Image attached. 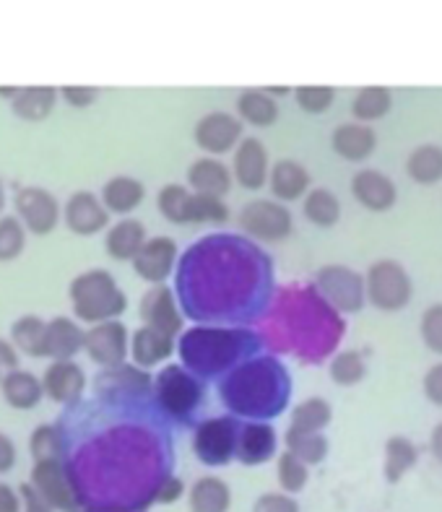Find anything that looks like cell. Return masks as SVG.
Masks as SVG:
<instances>
[{"label":"cell","instance_id":"obj_13","mask_svg":"<svg viewBox=\"0 0 442 512\" xmlns=\"http://www.w3.org/2000/svg\"><path fill=\"white\" fill-rule=\"evenodd\" d=\"M94 388L104 398H143L154 393V377L138 364H117L94 377Z\"/></svg>","mask_w":442,"mask_h":512},{"label":"cell","instance_id":"obj_6","mask_svg":"<svg viewBox=\"0 0 442 512\" xmlns=\"http://www.w3.org/2000/svg\"><path fill=\"white\" fill-rule=\"evenodd\" d=\"M240 427L237 416H214L195 427L193 432V453L203 466L219 468L227 466L232 458H237V440H240Z\"/></svg>","mask_w":442,"mask_h":512},{"label":"cell","instance_id":"obj_31","mask_svg":"<svg viewBox=\"0 0 442 512\" xmlns=\"http://www.w3.org/2000/svg\"><path fill=\"white\" fill-rule=\"evenodd\" d=\"M195 190H190L188 185H164L159 190V198H156V206H159V214L164 216L172 224H195Z\"/></svg>","mask_w":442,"mask_h":512},{"label":"cell","instance_id":"obj_54","mask_svg":"<svg viewBox=\"0 0 442 512\" xmlns=\"http://www.w3.org/2000/svg\"><path fill=\"white\" fill-rule=\"evenodd\" d=\"M429 450L435 455L437 461L442 463V422L432 429V435H429Z\"/></svg>","mask_w":442,"mask_h":512},{"label":"cell","instance_id":"obj_56","mask_svg":"<svg viewBox=\"0 0 442 512\" xmlns=\"http://www.w3.org/2000/svg\"><path fill=\"white\" fill-rule=\"evenodd\" d=\"M89 512H97V510H89Z\"/></svg>","mask_w":442,"mask_h":512},{"label":"cell","instance_id":"obj_26","mask_svg":"<svg viewBox=\"0 0 442 512\" xmlns=\"http://www.w3.org/2000/svg\"><path fill=\"white\" fill-rule=\"evenodd\" d=\"M99 198H102V203L107 206L110 214L128 216L143 203V198H146V188H143V182L136 180V177L120 175L104 182L102 195H99Z\"/></svg>","mask_w":442,"mask_h":512},{"label":"cell","instance_id":"obj_20","mask_svg":"<svg viewBox=\"0 0 442 512\" xmlns=\"http://www.w3.org/2000/svg\"><path fill=\"white\" fill-rule=\"evenodd\" d=\"M45 396L55 403H76L84 396L86 375L73 359H52V364L42 375Z\"/></svg>","mask_w":442,"mask_h":512},{"label":"cell","instance_id":"obj_49","mask_svg":"<svg viewBox=\"0 0 442 512\" xmlns=\"http://www.w3.org/2000/svg\"><path fill=\"white\" fill-rule=\"evenodd\" d=\"M60 97L71 104V107H89V104L97 102L99 91L91 89V86H63Z\"/></svg>","mask_w":442,"mask_h":512},{"label":"cell","instance_id":"obj_3","mask_svg":"<svg viewBox=\"0 0 442 512\" xmlns=\"http://www.w3.org/2000/svg\"><path fill=\"white\" fill-rule=\"evenodd\" d=\"M71 305L78 320L84 323H104V320H117L128 307V297L117 286L115 276L104 268H91L71 281Z\"/></svg>","mask_w":442,"mask_h":512},{"label":"cell","instance_id":"obj_51","mask_svg":"<svg viewBox=\"0 0 442 512\" xmlns=\"http://www.w3.org/2000/svg\"><path fill=\"white\" fill-rule=\"evenodd\" d=\"M13 370H19V354H16V346L0 338V383H3V377Z\"/></svg>","mask_w":442,"mask_h":512},{"label":"cell","instance_id":"obj_10","mask_svg":"<svg viewBox=\"0 0 442 512\" xmlns=\"http://www.w3.org/2000/svg\"><path fill=\"white\" fill-rule=\"evenodd\" d=\"M193 138L198 149L206 151L208 156H224L240 146V141L245 138V128H242L240 117L229 115V112H211L195 123Z\"/></svg>","mask_w":442,"mask_h":512},{"label":"cell","instance_id":"obj_19","mask_svg":"<svg viewBox=\"0 0 442 512\" xmlns=\"http://www.w3.org/2000/svg\"><path fill=\"white\" fill-rule=\"evenodd\" d=\"M276 432L266 419H250L240 427V440H237V461L242 466H263L276 455Z\"/></svg>","mask_w":442,"mask_h":512},{"label":"cell","instance_id":"obj_14","mask_svg":"<svg viewBox=\"0 0 442 512\" xmlns=\"http://www.w3.org/2000/svg\"><path fill=\"white\" fill-rule=\"evenodd\" d=\"M232 175L234 182L245 190L266 188L271 175V156L263 141L242 138L240 146L232 151Z\"/></svg>","mask_w":442,"mask_h":512},{"label":"cell","instance_id":"obj_28","mask_svg":"<svg viewBox=\"0 0 442 512\" xmlns=\"http://www.w3.org/2000/svg\"><path fill=\"white\" fill-rule=\"evenodd\" d=\"M190 512H229L232 507V489L219 476H201L190 487Z\"/></svg>","mask_w":442,"mask_h":512},{"label":"cell","instance_id":"obj_15","mask_svg":"<svg viewBox=\"0 0 442 512\" xmlns=\"http://www.w3.org/2000/svg\"><path fill=\"white\" fill-rule=\"evenodd\" d=\"M177 263V242L172 237H149L141 253L133 258V268L146 284H164Z\"/></svg>","mask_w":442,"mask_h":512},{"label":"cell","instance_id":"obj_53","mask_svg":"<svg viewBox=\"0 0 442 512\" xmlns=\"http://www.w3.org/2000/svg\"><path fill=\"white\" fill-rule=\"evenodd\" d=\"M0 512H21V494L8 484H0Z\"/></svg>","mask_w":442,"mask_h":512},{"label":"cell","instance_id":"obj_36","mask_svg":"<svg viewBox=\"0 0 442 512\" xmlns=\"http://www.w3.org/2000/svg\"><path fill=\"white\" fill-rule=\"evenodd\" d=\"M416 461H419V450L409 437H388V442H385V481L398 484L416 466Z\"/></svg>","mask_w":442,"mask_h":512},{"label":"cell","instance_id":"obj_17","mask_svg":"<svg viewBox=\"0 0 442 512\" xmlns=\"http://www.w3.org/2000/svg\"><path fill=\"white\" fill-rule=\"evenodd\" d=\"M141 320L143 325H151L156 331H164L169 336L182 333V312L177 307V299L172 289L164 284H154L141 299Z\"/></svg>","mask_w":442,"mask_h":512},{"label":"cell","instance_id":"obj_37","mask_svg":"<svg viewBox=\"0 0 442 512\" xmlns=\"http://www.w3.org/2000/svg\"><path fill=\"white\" fill-rule=\"evenodd\" d=\"M302 201H305L302 203L305 219L315 227L331 229L341 221V201L328 188H312Z\"/></svg>","mask_w":442,"mask_h":512},{"label":"cell","instance_id":"obj_43","mask_svg":"<svg viewBox=\"0 0 442 512\" xmlns=\"http://www.w3.org/2000/svg\"><path fill=\"white\" fill-rule=\"evenodd\" d=\"M24 229L26 227L21 224V219H13V216L0 219V263L19 258L26 245Z\"/></svg>","mask_w":442,"mask_h":512},{"label":"cell","instance_id":"obj_24","mask_svg":"<svg viewBox=\"0 0 442 512\" xmlns=\"http://www.w3.org/2000/svg\"><path fill=\"white\" fill-rule=\"evenodd\" d=\"M268 188H271L276 201H299L310 193V172L294 159H279V162L271 164Z\"/></svg>","mask_w":442,"mask_h":512},{"label":"cell","instance_id":"obj_46","mask_svg":"<svg viewBox=\"0 0 442 512\" xmlns=\"http://www.w3.org/2000/svg\"><path fill=\"white\" fill-rule=\"evenodd\" d=\"M253 512H299V502L289 492H266L255 500Z\"/></svg>","mask_w":442,"mask_h":512},{"label":"cell","instance_id":"obj_16","mask_svg":"<svg viewBox=\"0 0 442 512\" xmlns=\"http://www.w3.org/2000/svg\"><path fill=\"white\" fill-rule=\"evenodd\" d=\"M351 195L357 198L359 206L375 214L390 211L398 203L396 182L377 169H359L357 175L351 177Z\"/></svg>","mask_w":442,"mask_h":512},{"label":"cell","instance_id":"obj_9","mask_svg":"<svg viewBox=\"0 0 442 512\" xmlns=\"http://www.w3.org/2000/svg\"><path fill=\"white\" fill-rule=\"evenodd\" d=\"M84 351L102 370L125 364L130 354V333L120 320H104L91 325L84 338Z\"/></svg>","mask_w":442,"mask_h":512},{"label":"cell","instance_id":"obj_55","mask_svg":"<svg viewBox=\"0 0 442 512\" xmlns=\"http://www.w3.org/2000/svg\"><path fill=\"white\" fill-rule=\"evenodd\" d=\"M3 206H6V190L0 185V211H3Z\"/></svg>","mask_w":442,"mask_h":512},{"label":"cell","instance_id":"obj_40","mask_svg":"<svg viewBox=\"0 0 442 512\" xmlns=\"http://www.w3.org/2000/svg\"><path fill=\"white\" fill-rule=\"evenodd\" d=\"M328 375H331L333 383L341 385V388H351V385H357L364 380V375H367V362H364V357L359 351L344 349L338 351L336 357L331 359V364H328Z\"/></svg>","mask_w":442,"mask_h":512},{"label":"cell","instance_id":"obj_29","mask_svg":"<svg viewBox=\"0 0 442 512\" xmlns=\"http://www.w3.org/2000/svg\"><path fill=\"white\" fill-rule=\"evenodd\" d=\"M86 331L76 320L55 318L47 323V357L73 359L78 351H84Z\"/></svg>","mask_w":442,"mask_h":512},{"label":"cell","instance_id":"obj_35","mask_svg":"<svg viewBox=\"0 0 442 512\" xmlns=\"http://www.w3.org/2000/svg\"><path fill=\"white\" fill-rule=\"evenodd\" d=\"M393 110V91L388 86H364L351 102V115L359 123H377Z\"/></svg>","mask_w":442,"mask_h":512},{"label":"cell","instance_id":"obj_30","mask_svg":"<svg viewBox=\"0 0 442 512\" xmlns=\"http://www.w3.org/2000/svg\"><path fill=\"white\" fill-rule=\"evenodd\" d=\"M0 388H3V398H6L8 406H13V409L19 411L34 409V406L42 401V396H45V385H42V380L26 370L8 372V375L3 377Z\"/></svg>","mask_w":442,"mask_h":512},{"label":"cell","instance_id":"obj_7","mask_svg":"<svg viewBox=\"0 0 442 512\" xmlns=\"http://www.w3.org/2000/svg\"><path fill=\"white\" fill-rule=\"evenodd\" d=\"M315 289L320 297L328 302L336 312L344 315H354L367 305V284L359 271L341 263H331V266L318 268L315 273Z\"/></svg>","mask_w":442,"mask_h":512},{"label":"cell","instance_id":"obj_1","mask_svg":"<svg viewBox=\"0 0 442 512\" xmlns=\"http://www.w3.org/2000/svg\"><path fill=\"white\" fill-rule=\"evenodd\" d=\"M221 401L234 416H279L289 401V375L273 357H255L234 367L219 388Z\"/></svg>","mask_w":442,"mask_h":512},{"label":"cell","instance_id":"obj_21","mask_svg":"<svg viewBox=\"0 0 442 512\" xmlns=\"http://www.w3.org/2000/svg\"><path fill=\"white\" fill-rule=\"evenodd\" d=\"M331 149L344 162H364L370 159L377 149V133L370 128V123H341L331 133Z\"/></svg>","mask_w":442,"mask_h":512},{"label":"cell","instance_id":"obj_5","mask_svg":"<svg viewBox=\"0 0 442 512\" xmlns=\"http://www.w3.org/2000/svg\"><path fill=\"white\" fill-rule=\"evenodd\" d=\"M367 302L380 312H401L411 302L414 284L409 271L398 260H377L364 273Z\"/></svg>","mask_w":442,"mask_h":512},{"label":"cell","instance_id":"obj_22","mask_svg":"<svg viewBox=\"0 0 442 512\" xmlns=\"http://www.w3.org/2000/svg\"><path fill=\"white\" fill-rule=\"evenodd\" d=\"M232 167L216 159V156H201L188 167V188L201 195H214V198H227L232 190Z\"/></svg>","mask_w":442,"mask_h":512},{"label":"cell","instance_id":"obj_38","mask_svg":"<svg viewBox=\"0 0 442 512\" xmlns=\"http://www.w3.org/2000/svg\"><path fill=\"white\" fill-rule=\"evenodd\" d=\"M284 445L289 453H294L299 461H305L307 466H318L328 455V437L323 432H299V429L289 427L284 435Z\"/></svg>","mask_w":442,"mask_h":512},{"label":"cell","instance_id":"obj_47","mask_svg":"<svg viewBox=\"0 0 442 512\" xmlns=\"http://www.w3.org/2000/svg\"><path fill=\"white\" fill-rule=\"evenodd\" d=\"M422 390L429 403H435V406H440L442 409V362L432 364V367L424 372Z\"/></svg>","mask_w":442,"mask_h":512},{"label":"cell","instance_id":"obj_18","mask_svg":"<svg viewBox=\"0 0 442 512\" xmlns=\"http://www.w3.org/2000/svg\"><path fill=\"white\" fill-rule=\"evenodd\" d=\"M63 216L68 229L73 234H81V237H91V234L102 232L110 224V211L102 203V198H97L94 193H86V190L68 198Z\"/></svg>","mask_w":442,"mask_h":512},{"label":"cell","instance_id":"obj_12","mask_svg":"<svg viewBox=\"0 0 442 512\" xmlns=\"http://www.w3.org/2000/svg\"><path fill=\"white\" fill-rule=\"evenodd\" d=\"M32 484L39 489V494L50 502L58 512L76 510V487H73L71 474L65 471L60 458H45V461H34L32 468Z\"/></svg>","mask_w":442,"mask_h":512},{"label":"cell","instance_id":"obj_8","mask_svg":"<svg viewBox=\"0 0 442 512\" xmlns=\"http://www.w3.org/2000/svg\"><path fill=\"white\" fill-rule=\"evenodd\" d=\"M242 232L250 234L258 242H284L294 232V216L284 201L276 198H258L242 206L240 216Z\"/></svg>","mask_w":442,"mask_h":512},{"label":"cell","instance_id":"obj_34","mask_svg":"<svg viewBox=\"0 0 442 512\" xmlns=\"http://www.w3.org/2000/svg\"><path fill=\"white\" fill-rule=\"evenodd\" d=\"M11 344L26 357H47V323L37 315H24L11 325Z\"/></svg>","mask_w":442,"mask_h":512},{"label":"cell","instance_id":"obj_11","mask_svg":"<svg viewBox=\"0 0 442 512\" xmlns=\"http://www.w3.org/2000/svg\"><path fill=\"white\" fill-rule=\"evenodd\" d=\"M16 214H19L21 224L37 237H45L52 229L58 227L60 221V206L55 201V195L45 188H21L13 198Z\"/></svg>","mask_w":442,"mask_h":512},{"label":"cell","instance_id":"obj_32","mask_svg":"<svg viewBox=\"0 0 442 512\" xmlns=\"http://www.w3.org/2000/svg\"><path fill=\"white\" fill-rule=\"evenodd\" d=\"M58 97V89H50V86H29V89H19V94H16L11 102V110L13 115L21 117V120L39 123V120L50 117V112L55 110Z\"/></svg>","mask_w":442,"mask_h":512},{"label":"cell","instance_id":"obj_25","mask_svg":"<svg viewBox=\"0 0 442 512\" xmlns=\"http://www.w3.org/2000/svg\"><path fill=\"white\" fill-rule=\"evenodd\" d=\"M146 227H143L138 219H120L117 224H112L110 232H107V240H104V250L112 260H130L141 253V247L146 245Z\"/></svg>","mask_w":442,"mask_h":512},{"label":"cell","instance_id":"obj_44","mask_svg":"<svg viewBox=\"0 0 442 512\" xmlns=\"http://www.w3.org/2000/svg\"><path fill=\"white\" fill-rule=\"evenodd\" d=\"M422 341L432 354L442 357V305H429L419 320Z\"/></svg>","mask_w":442,"mask_h":512},{"label":"cell","instance_id":"obj_2","mask_svg":"<svg viewBox=\"0 0 442 512\" xmlns=\"http://www.w3.org/2000/svg\"><path fill=\"white\" fill-rule=\"evenodd\" d=\"M260 349V338L242 328H190L180 336L182 364L201 377L232 372Z\"/></svg>","mask_w":442,"mask_h":512},{"label":"cell","instance_id":"obj_41","mask_svg":"<svg viewBox=\"0 0 442 512\" xmlns=\"http://www.w3.org/2000/svg\"><path fill=\"white\" fill-rule=\"evenodd\" d=\"M276 476H279V484L284 492L299 494L307 487V481H310V466L305 461H299L294 453L284 450L276 458Z\"/></svg>","mask_w":442,"mask_h":512},{"label":"cell","instance_id":"obj_33","mask_svg":"<svg viewBox=\"0 0 442 512\" xmlns=\"http://www.w3.org/2000/svg\"><path fill=\"white\" fill-rule=\"evenodd\" d=\"M406 175L416 185H437L442 180V146L422 143L406 159Z\"/></svg>","mask_w":442,"mask_h":512},{"label":"cell","instance_id":"obj_42","mask_svg":"<svg viewBox=\"0 0 442 512\" xmlns=\"http://www.w3.org/2000/svg\"><path fill=\"white\" fill-rule=\"evenodd\" d=\"M292 94L299 110L307 112V115H325L336 99V89H331V86H297Z\"/></svg>","mask_w":442,"mask_h":512},{"label":"cell","instance_id":"obj_27","mask_svg":"<svg viewBox=\"0 0 442 512\" xmlns=\"http://www.w3.org/2000/svg\"><path fill=\"white\" fill-rule=\"evenodd\" d=\"M237 117L253 128H271L279 120V102L268 89H245L237 97Z\"/></svg>","mask_w":442,"mask_h":512},{"label":"cell","instance_id":"obj_45","mask_svg":"<svg viewBox=\"0 0 442 512\" xmlns=\"http://www.w3.org/2000/svg\"><path fill=\"white\" fill-rule=\"evenodd\" d=\"M29 450H32L34 461H45V458H58L60 453V432L58 427L42 424L34 429L32 440H29Z\"/></svg>","mask_w":442,"mask_h":512},{"label":"cell","instance_id":"obj_52","mask_svg":"<svg viewBox=\"0 0 442 512\" xmlns=\"http://www.w3.org/2000/svg\"><path fill=\"white\" fill-rule=\"evenodd\" d=\"M16 466V445L8 435L0 432V474H8Z\"/></svg>","mask_w":442,"mask_h":512},{"label":"cell","instance_id":"obj_23","mask_svg":"<svg viewBox=\"0 0 442 512\" xmlns=\"http://www.w3.org/2000/svg\"><path fill=\"white\" fill-rule=\"evenodd\" d=\"M175 336H169L164 331H156L151 325H143L138 328L133 336H130V357L138 367L149 370V367H156V364L167 362L172 354H175Z\"/></svg>","mask_w":442,"mask_h":512},{"label":"cell","instance_id":"obj_50","mask_svg":"<svg viewBox=\"0 0 442 512\" xmlns=\"http://www.w3.org/2000/svg\"><path fill=\"white\" fill-rule=\"evenodd\" d=\"M19 494L21 502H24V512H55V507L39 494V489L34 487L32 481H29V484H21Z\"/></svg>","mask_w":442,"mask_h":512},{"label":"cell","instance_id":"obj_48","mask_svg":"<svg viewBox=\"0 0 442 512\" xmlns=\"http://www.w3.org/2000/svg\"><path fill=\"white\" fill-rule=\"evenodd\" d=\"M182 494H185V484L177 476H164L154 492V502H159V505H175Z\"/></svg>","mask_w":442,"mask_h":512},{"label":"cell","instance_id":"obj_4","mask_svg":"<svg viewBox=\"0 0 442 512\" xmlns=\"http://www.w3.org/2000/svg\"><path fill=\"white\" fill-rule=\"evenodd\" d=\"M154 398L164 414L188 422L203 401V383L185 364H167L154 377Z\"/></svg>","mask_w":442,"mask_h":512},{"label":"cell","instance_id":"obj_39","mask_svg":"<svg viewBox=\"0 0 442 512\" xmlns=\"http://www.w3.org/2000/svg\"><path fill=\"white\" fill-rule=\"evenodd\" d=\"M333 419L331 403L320 396L305 398L292 409V427L299 432H323Z\"/></svg>","mask_w":442,"mask_h":512}]
</instances>
